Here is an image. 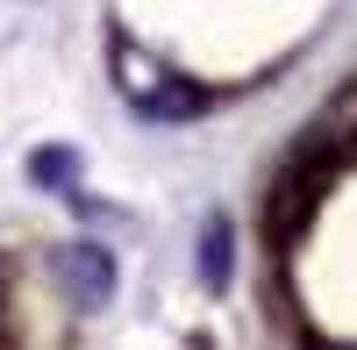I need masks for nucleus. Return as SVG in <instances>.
Instances as JSON below:
<instances>
[{
    "instance_id": "nucleus-1",
    "label": "nucleus",
    "mask_w": 357,
    "mask_h": 350,
    "mask_svg": "<svg viewBox=\"0 0 357 350\" xmlns=\"http://www.w3.org/2000/svg\"><path fill=\"white\" fill-rule=\"evenodd\" d=\"M114 86H122V100L143 114V122H193V114L207 107V93L193 79H178V72H165L143 43H129V36H114Z\"/></svg>"
},
{
    "instance_id": "nucleus-2",
    "label": "nucleus",
    "mask_w": 357,
    "mask_h": 350,
    "mask_svg": "<svg viewBox=\"0 0 357 350\" xmlns=\"http://www.w3.org/2000/svg\"><path fill=\"white\" fill-rule=\"evenodd\" d=\"M57 279H65V294L79 307H107L114 300V250L100 243H65L57 250Z\"/></svg>"
},
{
    "instance_id": "nucleus-3",
    "label": "nucleus",
    "mask_w": 357,
    "mask_h": 350,
    "mask_svg": "<svg viewBox=\"0 0 357 350\" xmlns=\"http://www.w3.org/2000/svg\"><path fill=\"white\" fill-rule=\"evenodd\" d=\"M229 265H236V229H229V215H207L200 222V286L207 294L229 286Z\"/></svg>"
},
{
    "instance_id": "nucleus-4",
    "label": "nucleus",
    "mask_w": 357,
    "mask_h": 350,
    "mask_svg": "<svg viewBox=\"0 0 357 350\" xmlns=\"http://www.w3.org/2000/svg\"><path fill=\"white\" fill-rule=\"evenodd\" d=\"M29 179H36V186H72V179H79V151H65V143H43V151L29 158Z\"/></svg>"
}]
</instances>
